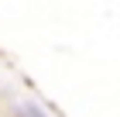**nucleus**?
Returning a JSON list of instances; mask_svg holds the SVG:
<instances>
[{"label":"nucleus","mask_w":120,"mask_h":117,"mask_svg":"<svg viewBox=\"0 0 120 117\" xmlns=\"http://www.w3.org/2000/svg\"><path fill=\"white\" fill-rule=\"evenodd\" d=\"M28 117H45V114H41V110H34V107H31V110H28Z\"/></svg>","instance_id":"nucleus-1"}]
</instances>
